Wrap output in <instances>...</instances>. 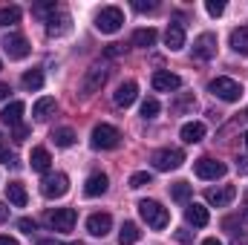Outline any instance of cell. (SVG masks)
I'll return each mask as SVG.
<instances>
[{"label": "cell", "instance_id": "cell-1", "mask_svg": "<svg viewBox=\"0 0 248 245\" xmlns=\"http://www.w3.org/2000/svg\"><path fill=\"white\" fill-rule=\"evenodd\" d=\"M139 216H141V219L147 222V228H153V231H165L168 222H170L168 208H162L156 199H141V202H139Z\"/></svg>", "mask_w": 248, "mask_h": 245}, {"label": "cell", "instance_id": "cell-2", "mask_svg": "<svg viewBox=\"0 0 248 245\" xmlns=\"http://www.w3.org/2000/svg\"><path fill=\"white\" fill-rule=\"evenodd\" d=\"M122 23H124V12L119 6H104V9L95 12V29L104 32V35H116L122 29Z\"/></svg>", "mask_w": 248, "mask_h": 245}, {"label": "cell", "instance_id": "cell-3", "mask_svg": "<svg viewBox=\"0 0 248 245\" xmlns=\"http://www.w3.org/2000/svg\"><path fill=\"white\" fill-rule=\"evenodd\" d=\"M90 138H93V147L95 150H116L122 144V133L113 124H95Z\"/></svg>", "mask_w": 248, "mask_h": 245}, {"label": "cell", "instance_id": "cell-4", "mask_svg": "<svg viewBox=\"0 0 248 245\" xmlns=\"http://www.w3.org/2000/svg\"><path fill=\"white\" fill-rule=\"evenodd\" d=\"M208 90H211L219 101H228V104H234V101L243 98V84L234 81V78H214V81L208 84Z\"/></svg>", "mask_w": 248, "mask_h": 245}, {"label": "cell", "instance_id": "cell-5", "mask_svg": "<svg viewBox=\"0 0 248 245\" xmlns=\"http://www.w3.org/2000/svg\"><path fill=\"white\" fill-rule=\"evenodd\" d=\"M153 168L156 170H162V173H168V170H176V168H182V162H185V153L179 150V147H162V150H156L153 153Z\"/></svg>", "mask_w": 248, "mask_h": 245}, {"label": "cell", "instance_id": "cell-6", "mask_svg": "<svg viewBox=\"0 0 248 245\" xmlns=\"http://www.w3.org/2000/svg\"><path fill=\"white\" fill-rule=\"evenodd\" d=\"M44 222L52 228V231H72L75 228V222H78V214H75V208H55V211H49L46 216H44Z\"/></svg>", "mask_w": 248, "mask_h": 245}, {"label": "cell", "instance_id": "cell-7", "mask_svg": "<svg viewBox=\"0 0 248 245\" xmlns=\"http://www.w3.org/2000/svg\"><path fill=\"white\" fill-rule=\"evenodd\" d=\"M66 190H69L66 173H46V176L41 179V193H44L46 199H61V196H66Z\"/></svg>", "mask_w": 248, "mask_h": 245}, {"label": "cell", "instance_id": "cell-8", "mask_svg": "<svg viewBox=\"0 0 248 245\" xmlns=\"http://www.w3.org/2000/svg\"><path fill=\"white\" fill-rule=\"evenodd\" d=\"M225 170H228V168H225L222 162L211 159V156H202V159L193 162V173H196L199 179H222Z\"/></svg>", "mask_w": 248, "mask_h": 245}, {"label": "cell", "instance_id": "cell-9", "mask_svg": "<svg viewBox=\"0 0 248 245\" xmlns=\"http://www.w3.org/2000/svg\"><path fill=\"white\" fill-rule=\"evenodd\" d=\"M3 52H6L12 61H23V58L29 55V41H26L23 35H17V32H9V35L3 38Z\"/></svg>", "mask_w": 248, "mask_h": 245}, {"label": "cell", "instance_id": "cell-10", "mask_svg": "<svg viewBox=\"0 0 248 245\" xmlns=\"http://www.w3.org/2000/svg\"><path fill=\"white\" fill-rule=\"evenodd\" d=\"M104 81H107V69H104L101 63L90 66L87 75H84V81H81V95H93V92H98V90L104 87Z\"/></svg>", "mask_w": 248, "mask_h": 245}, {"label": "cell", "instance_id": "cell-11", "mask_svg": "<svg viewBox=\"0 0 248 245\" xmlns=\"http://www.w3.org/2000/svg\"><path fill=\"white\" fill-rule=\"evenodd\" d=\"M214 55H217V35L202 32V35L193 41V58H196V61H211Z\"/></svg>", "mask_w": 248, "mask_h": 245}, {"label": "cell", "instance_id": "cell-12", "mask_svg": "<svg viewBox=\"0 0 248 245\" xmlns=\"http://www.w3.org/2000/svg\"><path fill=\"white\" fill-rule=\"evenodd\" d=\"M234 196H237V187H234V184L205 190V202H208V205H214V208H225V205H231V202H234Z\"/></svg>", "mask_w": 248, "mask_h": 245}, {"label": "cell", "instance_id": "cell-13", "mask_svg": "<svg viewBox=\"0 0 248 245\" xmlns=\"http://www.w3.org/2000/svg\"><path fill=\"white\" fill-rule=\"evenodd\" d=\"M179 87H182V78H179L176 72H168V69L153 72V90H159V92H173V90H179Z\"/></svg>", "mask_w": 248, "mask_h": 245}, {"label": "cell", "instance_id": "cell-14", "mask_svg": "<svg viewBox=\"0 0 248 245\" xmlns=\"http://www.w3.org/2000/svg\"><path fill=\"white\" fill-rule=\"evenodd\" d=\"M66 32H69V15H66L63 9H58L55 15L46 17V35H49V38H61Z\"/></svg>", "mask_w": 248, "mask_h": 245}, {"label": "cell", "instance_id": "cell-15", "mask_svg": "<svg viewBox=\"0 0 248 245\" xmlns=\"http://www.w3.org/2000/svg\"><path fill=\"white\" fill-rule=\"evenodd\" d=\"M87 231H90L93 237H107V234L113 231V216H110V214H93V216L87 219Z\"/></svg>", "mask_w": 248, "mask_h": 245}, {"label": "cell", "instance_id": "cell-16", "mask_svg": "<svg viewBox=\"0 0 248 245\" xmlns=\"http://www.w3.org/2000/svg\"><path fill=\"white\" fill-rule=\"evenodd\" d=\"M136 98H139V84L136 81H124V84H119V90L113 92V101L119 107H130Z\"/></svg>", "mask_w": 248, "mask_h": 245}, {"label": "cell", "instance_id": "cell-17", "mask_svg": "<svg viewBox=\"0 0 248 245\" xmlns=\"http://www.w3.org/2000/svg\"><path fill=\"white\" fill-rule=\"evenodd\" d=\"M165 46H168L170 52H179V49L185 46V26H182V23H170V26L165 29Z\"/></svg>", "mask_w": 248, "mask_h": 245}, {"label": "cell", "instance_id": "cell-18", "mask_svg": "<svg viewBox=\"0 0 248 245\" xmlns=\"http://www.w3.org/2000/svg\"><path fill=\"white\" fill-rule=\"evenodd\" d=\"M23 113H26V104H23V101H9V104L0 110V122L9 124V127H17L20 119H23Z\"/></svg>", "mask_w": 248, "mask_h": 245}, {"label": "cell", "instance_id": "cell-19", "mask_svg": "<svg viewBox=\"0 0 248 245\" xmlns=\"http://www.w3.org/2000/svg\"><path fill=\"white\" fill-rule=\"evenodd\" d=\"M185 219H187V225H193V228H205L208 225V208L205 205H199V202H190L185 208Z\"/></svg>", "mask_w": 248, "mask_h": 245}, {"label": "cell", "instance_id": "cell-20", "mask_svg": "<svg viewBox=\"0 0 248 245\" xmlns=\"http://www.w3.org/2000/svg\"><path fill=\"white\" fill-rule=\"evenodd\" d=\"M107 187H110V179H107V173H93L87 182H84V196H101V193H107Z\"/></svg>", "mask_w": 248, "mask_h": 245}, {"label": "cell", "instance_id": "cell-21", "mask_svg": "<svg viewBox=\"0 0 248 245\" xmlns=\"http://www.w3.org/2000/svg\"><path fill=\"white\" fill-rule=\"evenodd\" d=\"M6 199H9L15 208H26V202H29L26 187H23L20 182H9V184H6Z\"/></svg>", "mask_w": 248, "mask_h": 245}, {"label": "cell", "instance_id": "cell-22", "mask_svg": "<svg viewBox=\"0 0 248 245\" xmlns=\"http://www.w3.org/2000/svg\"><path fill=\"white\" fill-rule=\"evenodd\" d=\"M179 136H182V141H185V144H196V141H202V138H205V124H202V122H187L185 127H182V133H179Z\"/></svg>", "mask_w": 248, "mask_h": 245}, {"label": "cell", "instance_id": "cell-23", "mask_svg": "<svg viewBox=\"0 0 248 245\" xmlns=\"http://www.w3.org/2000/svg\"><path fill=\"white\" fill-rule=\"evenodd\" d=\"M55 113V98H38L35 101V107H32V116H35V122H46L49 116Z\"/></svg>", "mask_w": 248, "mask_h": 245}, {"label": "cell", "instance_id": "cell-24", "mask_svg": "<svg viewBox=\"0 0 248 245\" xmlns=\"http://www.w3.org/2000/svg\"><path fill=\"white\" fill-rule=\"evenodd\" d=\"M29 162H32V170L46 173V170H49V165H52V156H49V150H46V147H35V150H32V156H29Z\"/></svg>", "mask_w": 248, "mask_h": 245}, {"label": "cell", "instance_id": "cell-25", "mask_svg": "<svg viewBox=\"0 0 248 245\" xmlns=\"http://www.w3.org/2000/svg\"><path fill=\"white\" fill-rule=\"evenodd\" d=\"M156 29L153 26H147V29H136L133 32V46H141V49H150L153 44H156Z\"/></svg>", "mask_w": 248, "mask_h": 245}, {"label": "cell", "instance_id": "cell-26", "mask_svg": "<svg viewBox=\"0 0 248 245\" xmlns=\"http://www.w3.org/2000/svg\"><path fill=\"white\" fill-rule=\"evenodd\" d=\"M231 49L240 55H248V26H240L231 32Z\"/></svg>", "mask_w": 248, "mask_h": 245}, {"label": "cell", "instance_id": "cell-27", "mask_svg": "<svg viewBox=\"0 0 248 245\" xmlns=\"http://www.w3.org/2000/svg\"><path fill=\"white\" fill-rule=\"evenodd\" d=\"M20 84H23V90L35 92V90H41V87H44V72H41V69H26V72H23V78H20Z\"/></svg>", "mask_w": 248, "mask_h": 245}, {"label": "cell", "instance_id": "cell-28", "mask_svg": "<svg viewBox=\"0 0 248 245\" xmlns=\"http://www.w3.org/2000/svg\"><path fill=\"white\" fill-rule=\"evenodd\" d=\"M139 237H141V231H139L136 222H124L122 231H119V243L122 245H136L139 243Z\"/></svg>", "mask_w": 248, "mask_h": 245}, {"label": "cell", "instance_id": "cell-29", "mask_svg": "<svg viewBox=\"0 0 248 245\" xmlns=\"http://www.w3.org/2000/svg\"><path fill=\"white\" fill-rule=\"evenodd\" d=\"M52 141H55V147H72V144H75V130H72V127H58V130H52Z\"/></svg>", "mask_w": 248, "mask_h": 245}, {"label": "cell", "instance_id": "cell-30", "mask_svg": "<svg viewBox=\"0 0 248 245\" xmlns=\"http://www.w3.org/2000/svg\"><path fill=\"white\" fill-rule=\"evenodd\" d=\"M20 15H23L20 6H3V9H0V26H6V29L15 26V23L20 20Z\"/></svg>", "mask_w": 248, "mask_h": 245}, {"label": "cell", "instance_id": "cell-31", "mask_svg": "<svg viewBox=\"0 0 248 245\" xmlns=\"http://www.w3.org/2000/svg\"><path fill=\"white\" fill-rule=\"evenodd\" d=\"M190 193H193V187H190L187 182H173L170 184V196H173L176 202H187Z\"/></svg>", "mask_w": 248, "mask_h": 245}, {"label": "cell", "instance_id": "cell-32", "mask_svg": "<svg viewBox=\"0 0 248 245\" xmlns=\"http://www.w3.org/2000/svg\"><path fill=\"white\" fill-rule=\"evenodd\" d=\"M159 110H162V107H159L156 98H144V101H141V119H156Z\"/></svg>", "mask_w": 248, "mask_h": 245}, {"label": "cell", "instance_id": "cell-33", "mask_svg": "<svg viewBox=\"0 0 248 245\" xmlns=\"http://www.w3.org/2000/svg\"><path fill=\"white\" fill-rule=\"evenodd\" d=\"M144 184H153V176H150L147 170H139V173L130 176V187H133V190H139V187H144Z\"/></svg>", "mask_w": 248, "mask_h": 245}, {"label": "cell", "instance_id": "cell-34", "mask_svg": "<svg viewBox=\"0 0 248 245\" xmlns=\"http://www.w3.org/2000/svg\"><path fill=\"white\" fill-rule=\"evenodd\" d=\"M58 9H61L58 3H35V6H32V12H35V15H41V17H44V15H55Z\"/></svg>", "mask_w": 248, "mask_h": 245}, {"label": "cell", "instance_id": "cell-35", "mask_svg": "<svg viewBox=\"0 0 248 245\" xmlns=\"http://www.w3.org/2000/svg\"><path fill=\"white\" fill-rule=\"evenodd\" d=\"M205 9H208V15H211V17H219V15L225 12V0H208V3H205Z\"/></svg>", "mask_w": 248, "mask_h": 245}, {"label": "cell", "instance_id": "cell-36", "mask_svg": "<svg viewBox=\"0 0 248 245\" xmlns=\"http://www.w3.org/2000/svg\"><path fill=\"white\" fill-rule=\"evenodd\" d=\"M133 9H136V12H156V9H159V3H156V0H147V3H144V0H136V3H133Z\"/></svg>", "mask_w": 248, "mask_h": 245}, {"label": "cell", "instance_id": "cell-37", "mask_svg": "<svg viewBox=\"0 0 248 245\" xmlns=\"http://www.w3.org/2000/svg\"><path fill=\"white\" fill-rule=\"evenodd\" d=\"M0 162H6V165H17V159L9 156V150H6V138H3V133H0Z\"/></svg>", "mask_w": 248, "mask_h": 245}, {"label": "cell", "instance_id": "cell-38", "mask_svg": "<svg viewBox=\"0 0 248 245\" xmlns=\"http://www.w3.org/2000/svg\"><path fill=\"white\" fill-rule=\"evenodd\" d=\"M26 136H29V127H26V124H17V127H15V133H12V138H15L17 144H20V141H26Z\"/></svg>", "mask_w": 248, "mask_h": 245}, {"label": "cell", "instance_id": "cell-39", "mask_svg": "<svg viewBox=\"0 0 248 245\" xmlns=\"http://www.w3.org/2000/svg\"><path fill=\"white\" fill-rule=\"evenodd\" d=\"M17 228H20L23 234H32V231H35V219H26V216H23V219H17Z\"/></svg>", "mask_w": 248, "mask_h": 245}, {"label": "cell", "instance_id": "cell-40", "mask_svg": "<svg viewBox=\"0 0 248 245\" xmlns=\"http://www.w3.org/2000/svg\"><path fill=\"white\" fill-rule=\"evenodd\" d=\"M173 237H176V243H190V240H193V237H190V231H185V228H179Z\"/></svg>", "mask_w": 248, "mask_h": 245}, {"label": "cell", "instance_id": "cell-41", "mask_svg": "<svg viewBox=\"0 0 248 245\" xmlns=\"http://www.w3.org/2000/svg\"><path fill=\"white\" fill-rule=\"evenodd\" d=\"M107 55H122V44H110L107 46Z\"/></svg>", "mask_w": 248, "mask_h": 245}, {"label": "cell", "instance_id": "cell-42", "mask_svg": "<svg viewBox=\"0 0 248 245\" xmlns=\"http://www.w3.org/2000/svg\"><path fill=\"white\" fill-rule=\"evenodd\" d=\"M237 170L240 173H248V159H237Z\"/></svg>", "mask_w": 248, "mask_h": 245}, {"label": "cell", "instance_id": "cell-43", "mask_svg": "<svg viewBox=\"0 0 248 245\" xmlns=\"http://www.w3.org/2000/svg\"><path fill=\"white\" fill-rule=\"evenodd\" d=\"M9 92H12V90H9V84H0V101H6V98H9Z\"/></svg>", "mask_w": 248, "mask_h": 245}, {"label": "cell", "instance_id": "cell-44", "mask_svg": "<svg viewBox=\"0 0 248 245\" xmlns=\"http://www.w3.org/2000/svg\"><path fill=\"white\" fill-rule=\"evenodd\" d=\"M6 219H9V208L0 202V222H6Z\"/></svg>", "mask_w": 248, "mask_h": 245}, {"label": "cell", "instance_id": "cell-45", "mask_svg": "<svg viewBox=\"0 0 248 245\" xmlns=\"http://www.w3.org/2000/svg\"><path fill=\"white\" fill-rule=\"evenodd\" d=\"M0 245H17L15 237H0Z\"/></svg>", "mask_w": 248, "mask_h": 245}, {"label": "cell", "instance_id": "cell-46", "mask_svg": "<svg viewBox=\"0 0 248 245\" xmlns=\"http://www.w3.org/2000/svg\"><path fill=\"white\" fill-rule=\"evenodd\" d=\"M38 245H63V243H61V240H41Z\"/></svg>", "mask_w": 248, "mask_h": 245}, {"label": "cell", "instance_id": "cell-47", "mask_svg": "<svg viewBox=\"0 0 248 245\" xmlns=\"http://www.w3.org/2000/svg\"><path fill=\"white\" fill-rule=\"evenodd\" d=\"M202 245H222V243H219L217 237H208V240H205V243H202Z\"/></svg>", "mask_w": 248, "mask_h": 245}, {"label": "cell", "instance_id": "cell-48", "mask_svg": "<svg viewBox=\"0 0 248 245\" xmlns=\"http://www.w3.org/2000/svg\"><path fill=\"white\" fill-rule=\"evenodd\" d=\"M243 219H248V196H246V211H243Z\"/></svg>", "mask_w": 248, "mask_h": 245}, {"label": "cell", "instance_id": "cell-49", "mask_svg": "<svg viewBox=\"0 0 248 245\" xmlns=\"http://www.w3.org/2000/svg\"><path fill=\"white\" fill-rule=\"evenodd\" d=\"M243 138H246V147H248V133H246V136H243Z\"/></svg>", "mask_w": 248, "mask_h": 245}, {"label": "cell", "instance_id": "cell-50", "mask_svg": "<svg viewBox=\"0 0 248 245\" xmlns=\"http://www.w3.org/2000/svg\"><path fill=\"white\" fill-rule=\"evenodd\" d=\"M75 245H84V243H75Z\"/></svg>", "mask_w": 248, "mask_h": 245}, {"label": "cell", "instance_id": "cell-51", "mask_svg": "<svg viewBox=\"0 0 248 245\" xmlns=\"http://www.w3.org/2000/svg\"><path fill=\"white\" fill-rule=\"evenodd\" d=\"M0 69H3V63H0Z\"/></svg>", "mask_w": 248, "mask_h": 245}, {"label": "cell", "instance_id": "cell-52", "mask_svg": "<svg viewBox=\"0 0 248 245\" xmlns=\"http://www.w3.org/2000/svg\"><path fill=\"white\" fill-rule=\"evenodd\" d=\"M237 245H240V243H237Z\"/></svg>", "mask_w": 248, "mask_h": 245}, {"label": "cell", "instance_id": "cell-53", "mask_svg": "<svg viewBox=\"0 0 248 245\" xmlns=\"http://www.w3.org/2000/svg\"><path fill=\"white\" fill-rule=\"evenodd\" d=\"M246 116H248V113H246Z\"/></svg>", "mask_w": 248, "mask_h": 245}]
</instances>
